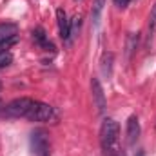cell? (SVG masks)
<instances>
[{
	"instance_id": "cell-1",
	"label": "cell",
	"mask_w": 156,
	"mask_h": 156,
	"mask_svg": "<svg viewBox=\"0 0 156 156\" xmlns=\"http://www.w3.org/2000/svg\"><path fill=\"white\" fill-rule=\"evenodd\" d=\"M118 138H120V125L116 120L113 118H105L100 125V144H102V151L109 153V151H118Z\"/></svg>"
},
{
	"instance_id": "cell-2",
	"label": "cell",
	"mask_w": 156,
	"mask_h": 156,
	"mask_svg": "<svg viewBox=\"0 0 156 156\" xmlns=\"http://www.w3.org/2000/svg\"><path fill=\"white\" fill-rule=\"evenodd\" d=\"M26 118L31 122H51L55 118V107L44 102H33V105L26 113Z\"/></svg>"
},
{
	"instance_id": "cell-3",
	"label": "cell",
	"mask_w": 156,
	"mask_h": 156,
	"mask_svg": "<svg viewBox=\"0 0 156 156\" xmlns=\"http://www.w3.org/2000/svg\"><path fill=\"white\" fill-rule=\"evenodd\" d=\"M33 105L31 98H15L13 102H9L5 107H2V115L4 116H11V118H18V116H26V113L29 111V107Z\"/></svg>"
},
{
	"instance_id": "cell-4",
	"label": "cell",
	"mask_w": 156,
	"mask_h": 156,
	"mask_svg": "<svg viewBox=\"0 0 156 156\" xmlns=\"http://www.w3.org/2000/svg\"><path fill=\"white\" fill-rule=\"evenodd\" d=\"M31 147L37 156L49 153V133L45 129H35L31 133Z\"/></svg>"
},
{
	"instance_id": "cell-5",
	"label": "cell",
	"mask_w": 156,
	"mask_h": 156,
	"mask_svg": "<svg viewBox=\"0 0 156 156\" xmlns=\"http://www.w3.org/2000/svg\"><path fill=\"white\" fill-rule=\"evenodd\" d=\"M91 93H93V102L96 105V111L100 115H104L107 102H105V94H104V89H102V83L98 78H91Z\"/></svg>"
},
{
	"instance_id": "cell-6",
	"label": "cell",
	"mask_w": 156,
	"mask_h": 156,
	"mask_svg": "<svg viewBox=\"0 0 156 156\" xmlns=\"http://www.w3.org/2000/svg\"><path fill=\"white\" fill-rule=\"evenodd\" d=\"M56 22H58V29H60V37L66 44L71 42V26H69V20H67V15L62 7L56 9Z\"/></svg>"
},
{
	"instance_id": "cell-7",
	"label": "cell",
	"mask_w": 156,
	"mask_h": 156,
	"mask_svg": "<svg viewBox=\"0 0 156 156\" xmlns=\"http://www.w3.org/2000/svg\"><path fill=\"white\" fill-rule=\"evenodd\" d=\"M138 136H140V122H138L136 115H131L127 118V142H129V145L136 144Z\"/></svg>"
},
{
	"instance_id": "cell-8",
	"label": "cell",
	"mask_w": 156,
	"mask_h": 156,
	"mask_svg": "<svg viewBox=\"0 0 156 156\" xmlns=\"http://www.w3.org/2000/svg\"><path fill=\"white\" fill-rule=\"evenodd\" d=\"M33 40H35V44L40 45L42 49H45V51H55V45L47 40V35H45L44 27H37V29H33Z\"/></svg>"
},
{
	"instance_id": "cell-9",
	"label": "cell",
	"mask_w": 156,
	"mask_h": 156,
	"mask_svg": "<svg viewBox=\"0 0 156 156\" xmlns=\"http://www.w3.org/2000/svg\"><path fill=\"white\" fill-rule=\"evenodd\" d=\"M113 60H115V55H113V53H104V55H102V60H100L102 66H100V67H102V73L107 78L113 75Z\"/></svg>"
},
{
	"instance_id": "cell-10",
	"label": "cell",
	"mask_w": 156,
	"mask_h": 156,
	"mask_svg": "<svg viewBox=\"0 0 156 156\" xmlns=\"http://www.w3.org/2000/svg\"><path fill=\"white\" fill-rule=\"evenodd\" d=\"M136 47H138V35H136V33H129V35H127V44H125L127 58L133 56V53L136 51Z\"/></svg>"
},
{
	"instance_id": "cell-11",
	"label": "cell",
	"mask_w": 156,
	"mask_h": 156,
	"mask_svg": "<svg viewBox=\"0 0 156 156\" xmlns=\"http://www.w3.org/2000/svg\"><path fill=\"white\" fill-rule=\"evenodd\" d=\"M16 24H0V40L11 38L16 35Z\"/></svg>"
},
{
	"instance_id": "cell-12",
	"label": "cell",
	"mask_w": 156,
	"mask_h": 156,
	"mask_svg": "<svg viewBox=\"0 0 156 156\" xmlns=\"http://www.w3.org/2000/svg\"><path fill=\"white\" fill-rule=\"evenodd\" d=\"M104 5H105V0H94V2H93V11H91V15H93V20H94V24H98Z\"/></svg>"
},
{
	"instance_id": "cell-13",
	"label": "cell",
	"mask_w": 156,
	"mask_h": 156,
	"mask_svg": "<svg viewBox=\"0 0 156 156\" xmlns=\"http://www.w3.org/2000/svg\"><path fill=\"white\" fill-rule=\"evenodd\" d=\"M13 62V55L9 51H0V67H7Z\"/></svg>"
},
{
	"instance_id": "cell-14",
	"label": "cell",
	"mask_w": 156,
	"mask_h": 156,
	"mask_svg": "<svg viewBox=\"0 0 156 156\" xmlns=\"http://www.w3.org/2000/svg\"><path fill=\"white\" fill-rule=\"evenodd\" d=\"M69 26H71V37H73V35H76L78 31H80V26H82V16L76 15L73 20H69Z\"/></svg>"
},
{
	"instance_id": "cell-15",
	"label": "cell",
	"mask_w": 156,
	"mask_h": 156,
	"mask_svg": "<svg viewBox=\"0 0 156 156\" xmlns=\"http://www.w3.org/2000/svg\"><path fill=\"white\" fill-rule=\"evenodd\" d=\"M149 27H151V29L156 27V2H154V5H153V9H151V22H149Z\"/></svg>"
},
{
	"instance_id": "cell-16",
	"label": "cell",
	"mask_w": 156,
	"mask_h": 156,
	"mask_svg": "<svg viewBox=\"0 0 156 156\" xmlns=\"http://www.w3.org/2000/svg\"><path fill=\"white\" fill-rule=\"evenodd\" d=\"M129 2H131V0H115V4H116L118 7H125Z\"/></svg>"
},
{
	"instance_id": "cell-17",
	"label": "cell",
	"mask_w": 156,
	"mask_h": 156,
	"mask_svg": "<svg viewBox=\"0 0 156 156\" xmlns=\"http://www.w3.org/2000/svg\"><path fill=\"white\" fill-rule=\"evenodd\" d=\"M42 156H51V153H45V154H42Z\"/></svg>"
},
{
	"instance_id": "cell-18",
	"label": "cell",
	"mask_w": 156,
	"mask_h": 156,
	"mask_svg": "<svg viewBox=\"0 0 156 156\" xmlns=\"http://www.w3.org/2000/svg\"><path fill=\"white\" fill-rule=\"evenodd\" d=\"M140 156H142V154H140Z\"/></svg>"
},
{
	"instance_id": "cell-19",
	"label": "cell",
	"mask_w": 156,
	"mask_h": 156,
	"mask_svg": "<svg viewBox=\"0 0 156 156\" xmlns=\"http://www.w3.org/2000/svg\"><path fill=\"white\" fill-rule=\"evenodd\" d=\"M76 2H78V0H76Z\"/></svg>"
}]
</instances>
